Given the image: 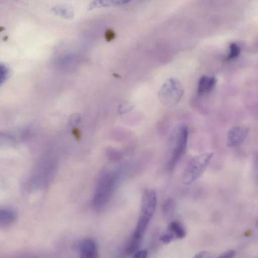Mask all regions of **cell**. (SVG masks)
<instances>
[{
    "label": "cell",
    "instance_id": "1",
    "mask_svg": "<svg viewBox=\"0 0 258 258\" xmlns=\"http://www.w3.org/2000/svg\"><path fill=\"white\" fill-rule=\"evenodd\" d=\"M157 204L156 192L146 189L142 197L140 215L136 227L127 244L128 254L135 252L139 247L142 237L154 215Z\"/></svg>",
    "mask_w": 258,
    "mask_h": 258
},
{
    "label": "cell",
    "instance_id": "2",
    "mask_svg": "<svg viewBox=\"0 0 258 258\" xmlns=\"http://www.w3.org/2000/svg\"><path fill=\"white\" fill-rule=\"evenodd\" d=\"M117 179V175L114 172L106 171L102 174L92 200V205L95 209L100 210L105 206L113 194Z\"/></svg>",
    "mask_w": 258,
    "mask_h": 258
},
{
    "label": "cell",
    "instance_id": "3",
    "mask_svg": "<svg viewBox=\"0 0 258 258\" xmlns=\"http://www.w3.org/2000/svg\"><path fill=\"white\" fill-rule=\"evenodd\" d=\"M213 156V153H206L192 158L182 173V183L188 185L196 181L204 172Z\"/></svg>",
    "mask_w": 258,
    "mask_h": 258
},
{
    "label": "cell",
    "instance_id": "4",
    "mask_svg": "<svg viewBox=\"0 0 258 258\" xmlns=\"http://www.w3.org/2000/svg\"><path fill=\"white\" fill-rule=\"evenodd\" d=\"M184 92L181 82L174 78L168 79L161 87L158 97L164 105L172 107L181 100Z\"/></svg>",
    "mask_w": 258,
    "mask_h": 258
},
{
    "label": "cell",
    "instance_id": "5",
    "mask_svg": "<svg viewBox=\"0 0 258 258\" xmlns=\"http://www.w3.org/2000/svg\"><path fill=\"white\" fill-rule=\"evenodd\" d=\"M188 135V130L186 126L178 127L174 132L173 139L175 142V145L168 161L169 169L174 168L184 155L186 149Z\"/></svg>",
    "mask_w": 258,
    "mask_h": 258
},
{
    "label": "cell",
    "instance_id": "6",
    "mask_svg": "<svg viewBox=\"0 0 258 258\" xmlns=\"http://www.w3.org/2000/svg\"><path fill=\"white\" fill-rule=\"evenodd\" d=\"M248 128L245 126H235L230 128L227 133V144L229 147H236L240 145L246 139Z\"/></svg>",
    "mask_w": 258,
    "mask_h": 258
},
{
    "label": "cell",
    "instance_id": "7",
    "mask_svg": "<svg viewBox=\"0 0 258 258\" xmlns=\"http://www.w3.org/2000/svg\"><path fill=\"white\" fill-rule=\"evenodd\" d=\"M80 252L82 257L95 258L98 256V248L96 242L92 239L87 238L80 243Z\"/></svg>",
    "mask_w": 258,
    "mask_h": 258
},
{
    "label": "cell",
    "instance_id": "8",
    "mask_svg": "<svg viewBox=\"0 0 258 258\" xmlns=\"http://www.w3.org/2000/svg\"><path fill=\"white\" fill-rule=\"evenodd\" d=\"M217 82V79L214 77L202 76L198 86V94L201 95L210 92L215 87Z\"/></svg>",
    "mask_w": 258,
    "mask_h": 258
},
{
    "label": "cell",
    "instance_id": "9",
    "mask_svg": "<svg viewBox=\"0 0 258 258\" xmlns=\"http://www.w3.org/2000/svg\"><path fill=\"white\" fill-rule=\"evenodd\" d=\"M133 0H94L89 5L88 9L92 10L97 8L112 6H118L128 4Z\"/></svg>",
    "mask_w": 258,
    "mask_h": 258
},
{
    "label": "cell",
    "instance_id": "10",
    "mask_svg": "<svg viewBox=\"0 0 258 258\" xmlns=\"http://www.w3.org/2000/svg\"><path fill=\"white\" fill-rule=\"evenodd\" d=\"M51 11L55 15L66 19H72L74 16L73 9L67 5L55 6L51 8Z\"/></svg>",
    "mask_w": 258,
    "mask_h": 258
},
{
    "label": "cell",
    "instance_id": "11",
    "mask_svg": "<svg viewBox=\"0 0 258 258\" xmlns=\"http://www.w3.org/2000/svg\"><path fill=\"white\" fill-rule=\"evenodd\" d=\"M17 215L13 210L8 209H0V226H7L13 223Z\"/></svg>",
    "mask_w": 258,
    "mask_h": 258
},
{
    "label": "cell",
    "instance_id": "12",
    "mask_svg": "<svg viewBox=\"0 0 258 258\" xmlns=\"http://www.w3.org/2000/svg\"><path fill=\"white\" fill-rule=\"evenodd\" d=\"M169 230L173 236H174L178 239L184 238L186 234L184 227L177 221H173L170 223L169 226Z\"/></svg>",
    "mask_w": 258,
    "mask_h": 258
},
{
    "label": "cell",
    "instance_id": "13",
    "mask_svg": "<svg viewBox=\"0 0 258 258\" xmlns=\"http://www.w3.org/2000/svg\"><path fill=\"white\" fill-rule=\"evenodd\" d=\"M15 144L13 138L5 133H0V149H4L12 146Z\"/></svg>",
    "mask_w": 258,
    "mask_h": 258
},
{
    "label": "cell",
    "instance_id": "14",
    "mask_svg": "<svg viewBox=\"0 0 258 258\" xmlns=\"http://www.w3.org/2000/svg\"><path fill=\"white\" fill-rule=\"evenodd\" d=\"M174 203L172 199H169L165 201L163 205V214L165 217H170L174 209Z\"/></svg>",
    "mask_w": 258,
    "mask_h": 258
},
{
    "label": "cell",
    "instance_id": "15",
    "mask_svg": "<svg viewBox=\"0 0 258 258\" xmlns=\"http://www.w3.org/2000/svg\"><path fill=\"white\" fill-rule=\"evenodd\" d=\"M240 54V47L235 43H232L229 45V52L226 57L227 60H231L237 57Z\"/></svg>",
    "mask_w": 258,
    "mask_h": 258
},
{
    "label": "cell",
    "instance_id": "16",
    "mask_svg": "<svg viewBox=\"0 0 258 258\" xmlns=\"http://www.w3.org/2000/svg\"><path fill=\"white\" fill-rule=\"evenodd\" d=\"M10 74L9 69L6 65L0 63V87L8 79Z\"/></svg>",
    "mask_w": 258,
    "mask_h": 258
},
{
    "label": "cell",
    "instance_id": "17",
    "mask_svg": "<svg viewBox=\"0 0 258 258\" xmlns=\"http://www.w3.org/2000/svg\"><path fill=\"white\" fill-rule=\"evenodd\" d=\"M213 257L212 253L207 251H200L194 256V257L196 258H210Z\"/></svg>",
    "mask_w": 258,
    "mask_h": 258
},
{
    "label": "cell",
    "instance_id": "18",
    "mask_svg": "<svg viewBox=\"0 0 258 258\" xmlns=\"http://www.w3.org/2000/svg\"><path fill=\"white\" fill-rule=\"evenodd\" d=\"M235 252L233 250H228L222 253L219 256V258H232L235 256Z\"/></svg>",
    "mask_w": 258,
    "mask_h": 258
},
{
    "label": "cell",
    "instance_id": "19",
    "mask_svg": "<svg viewBox=\"0 0 258 258\" xmlns=\"http://www.w3.org/2000/svg\"><path fill=\"white\" fill-rule=\"evenodd\" d=\"M174 236L171 233H166L160 237V240L164 243H168L172 241Z\"/></svg>",
    "mask_w": 258,
    "mask_h": 258
},
{
    "label": "cell",
    "instance_id": "20",
    "mask_svg": "<svg viewBox=\"0 0 258 258\" xmlns=\"http://www.w3.org/2000/svg\"><path fill=\"white\" fill-rule=\"evenodd\" d=\"M72 133L77 141H80L81 139V133L79 128L77 127L73 128Z\"/></svg>",
    "mask_w": 258,
    "mask_h": 258
},
{
    "label": "cell",
    "instance_id": "21",
    "mask_svg": "<svg viewBox=\"0 0 258 258\" xmlns=\"http://www.w3.org/2000/svg\"><path fill=\"white\" fill-rule=\"evenodd\" d=\"M148 252L145 249L136 251L134 254V257L137 258H145L147 257Z\"/></svg>",
    "mask_w": 258,
    "mask_h": 258
},
{
    "label": "cell",
    "instance_id": "22",
    "mask_svg": "<svg viewBox=\"0 0 258 258\" xmlns=\"http://www.w3.org/2000/svg\"><path fill=\"white\" fill-rule=\"evenodd\" d=\"M115 33L111 30H107L105 35V37L107 41H110L115 37Z\"/></svg>",
    "mask_w": 258,
    "mask_h": 258
},
{
    "label": "cell",
    "instance_id": "23",
    "mask_svg": "<svg viewBox=\"0 0 258 258\" xmlns=\"http://www.w3.org/2000/svg\"><path fill=\"white\" fill-rule=\"evenodd\" d=\"M14 1H15L16 2H17L18 3H22V4H26L27 2V0H14Z\"/></svg>",
    "mask_w": 258,
    "mask_h": 258
}]
</instances>
